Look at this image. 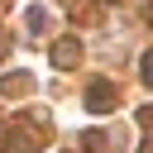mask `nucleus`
<instances>
[{
	"mask_svg": "<svg viewBox=\"0 0 153 153\" xmlns=\"http://www.w3.org/2000/svg\"><path fill=\"white\" fill-rule=\"evenodd\" d=\"M139 76H143V81H148V86H153V48H148V53H143V57H139Z\"/></svg>",
	"mask_w": 153,
	"mask_h": 153,
	"instance_id": "423d86ee",
	"label": "nucleus"
},
{
	"mask_svg": "<svg viewBox=\"0 0 153 153\" xmlns=\"http://www.w3.org/2000/svg\"><path fill=\"white\" fill-rule=\"evenodd\" d=\"M81 148H91V153H96V148H105V134H100V129H91V134H81Z\"/></svg>",
	"mask_w": 153,
	"mask_h": 153,
	"instance_id": "39448f33",
	"label": "nucleus"
},
{
	"mask_svg": "<svg viewBox=\"0 0 153 153\" xmlns=\"http://www.w3.org/2000/svg\"><path fill=\"white\" fill-rule=\"evenodd\" d=\"M24 91H29L24 72H14V76H5V81H0V96H24Z\"/></svg>",
	"mask_w": 153,
	"mask_h": 153,
	"instance_id": "20e7f679",
	"label": "nucleus"
},
{
	"mask_svg": "<svg viewBox=\"0 0 153 153\" xmlns=\"http://www.w3.org/2000/svg\"><path fill=\"white\" fill-rule=\"evenodd\" d=\"M115 100H120V91H115V81H91L86 86V110L91 115H105V110H115Z\"/></svg>",
	"mask_w": 153,
	"mask_h": 153,
	"instance_id": "f257e3e1",
	"label": "nucleus"
},
{
	"mask_svg": "<svg viewBox=\"0 0 153 153\" xmlns=\"http://www.w3.org/2000/svg\"><path fill=\"white\" fill-rule=\"evenodd\" d=\"M81 62V38H57L53 43V67H76Z\"/></svg>",
	"mask_w": 153,
	"mask_h": 153,
	"instance_id": "7ed1b4c3",
	"label": "nucleus"
},
{
	"mask_svg": "<svg viewBox=\"0 0 153 153\" xmlns=\"http://www.w3.org/2000/svg\"><path fill=\"white\" fill-rule=\"evenodd\" d=\"M139 153H153V139H143V148H139Z\"/></svg>",
	"mask_w": 153,
	"mask_h": 153,
	"instance_id": "6e6552de",
	"label": "nucleus"
},
{
	"mask_svg": "<svg viewBox=\"0 0 153 153\" xmlns=\"http://www.w3.org/2000/svg\"><path fill=\"white\" fill-rule=\"evenodd\" d=\"M139 124H143V129H148V134H153V100H148V105H143V110H139Z\"/></svg>",
	"mask_w": 153,
	"mask_h": 153,
	"instance_id": "0eeeda50",
	"label": "nucleus"
},
{
	"mask_svg": "<svg viewBox=\"0 0 153 153\" xmlns=\"http://www.w3.org/2000/svg\"><path fill=\"white\" fill-rule=\"evenodd\" d=\"M33 148H38L33 134H24L14 124H0V153H33Z\"/></svg>",
	"mask_w": 153,
	"mask_h": 153,
	"instance_id": "f03ea898",
	"label": "nucleus"
}]
</instances>
